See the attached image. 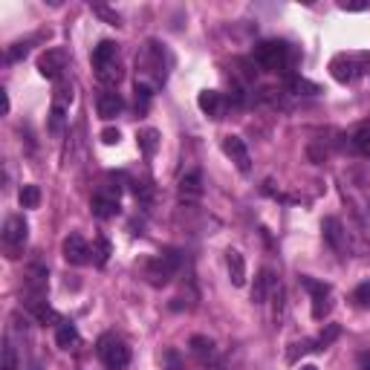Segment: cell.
I'll list each match as a JSON object with an SVG mask.
<instances>
[{"label": "cell", "instance_id": "obj_18", "mask_svg": "<svg viewBox=\"0 0 370 370\" xmlns=\"http://www.w3.org/2000/svg\"><path fill=\"white\" fill-rule=\"evenodd\" d=\"M191 353H194L203 365H209V362L217 359L214 341H211V338H205V336H194V338H191Z\"/></svg>", "mask_w": 370, "mask_h": 370}, {"label": "cell", "instance_id": "obj_21", "mask_svg": "<svg viewBox=\"0 0 370 370\" xmlns=\"http://www.w3.org/2000/svg\"><path fill=\"white\" fill-rule=\"evenodd\" d=\"M136 142H139V148L145 150L148 157H154L157 148H159V133H157L154 128H145V130L136 133Z\"/></svg>", "mask_w": 370, "mask_h": 370}, {"label": "cell", "instance_id": "obj_33", "mask_svg": "<svg viewBox=\"0 0 370 370\" xmlns=\"http://www.w3.org/2000/svg\"><path fill=\"white\" fill-rule=\"evenodd\" d=\"M119 139H122V133L116 128H104L102 130V142L104 145H119Z\"/></svg>", "mask_w": 370, "mask_h": 370}, {"label": "cell", "instance_id": "obj_4", "mask_svg": "<svg viewBox=\"0 0 370 370\" xmlns=\"http://www.w3.org/2000/svg\"><path fill=\"white\" fill-rule=\"evenodd\" d=\"M176 266H180V257H176V252H168V255H159V257H150L145 264V278L154 284V286H165L171 278Z\"/></svg>", "mask_w": 370, "mask_h": 370}, {"label": "cell", "instance_id": "obj_10", "mask_svg": "<svg viewBox=\"0 0 370 370\" xmlns=\"http://www.w3.org/2000/svg\"><path fill=\"white\" fill-rule=\"evenodd\" d=\"M64 67H67L64 49H47L44 56L38 58V73L44 76V78H61Z\"/></svg>", "mask_w": 370, "mask_h": 370}, {"label": "cell", "instance_id": "obj_8", "mask_svg": "<svg viewBox=\"0 0 370 370\" xmlns=\"http://www.w3.org/2000/svg\"><path fill=\"white\" fill-rule=\"evenodd\" d=\"M223 154L235 162V168L240 174H249L252 171V157H249V148H246V142L240 139V136H226L223 139Z\"/></svg>", "mask_w": 370, "mask_h": 370}, {"label": "cell", "instance_id": "obj_22", "mask_svg": "<svg viewBox=\"0 0 370 370\" xmlns=\"http://www.w3.org/2000/svg\"><path fill=\"white\" fill-rule=\"evenodd\" d=\"M18 200H21V209H38L41 205V188L38 185H23Z\"/></svg>", "mask_w": 370, "mask_h": 370}, {"label": "cell", "instance_id": "obj_23", "mask_svg": "<svg viewBox=\"0 0 370 370\" xmlns=\"http://www.w3.org/2000/svg\"><path fill=\"white\" fill-rule=\"evenodd\" d=\"M67 104H73V87L67 84V81H58V90H56V99H52V107L67 111Z\"/></svg>", "mask_w": 370, "mask_h": 370}, {"label": "cell", "instance_id": "obj_31", "mask_svg": "<svg viewBox=\"0 0 370 370\" xmlns=\"http://www.w3.org/2000/svg\"><path fill=\"white\" fill-rule=\"evenodd\" d=\"M93 12H95V15H102L107 23H113V26H119V15H116V12H111V9H107V6H93Z\"/></svg>", "mask_w": 370, "mask_h": 370}, {"label": "cell", "instance_id": "obj_15", "mask_svg": "<svg viewBox=\"0 0 370 370\" xmlns=\"http://www.w3.org/2000/svg\"><path fill=\"white\" fill-rule=\"evenodd\" d=\"M226 266H229V281L235 286H246V260L238 249L226 252Z\"/></svg>", "mask_w": 370, "mask_h": 370}, {"label": "cell", "instance_id": "obj_2", "mask_svg": "<svg viewBox=\"0 0 370 370\" xmlns=\"http://www.w3.org/2000/svg\"><path fill=\"white\" fill-rule=\"evenodd\" d=\"M255 64L264 67L269 73H284L290 67V47L284 41H264V44L255 47Z\"/></svg>", "mask_w": 370, "mask_h": 370}, {"label": "cell", "instance_id": "obj_24", "mask_svg": "<svg viewBox=\"0 0 370 370\" xmlns=\"http://www.w3.org/2000/svg\"><path fill=\"white\" fill-rule=\"evenodd\" d=\"M353 145L362 150V154H367L370 157V125H362L359 130L353 133Z\"/></svg>", "mask_w": 370, "mask_h": 370}, {"label": "cell", "instance_id": "obj_35", "mask_svg": "<svg viewBox=\"0 0 370 370\" xmlns=\"http://www.w3.org/2000/svg\"><path fill=\"white\" fill-rule=\"evenodd\" d=\"M284 290H278V298H275V324H281L284 321Z\"/></svg>", "mask_w": 370, "mask_h": 370}, {"label": "cell", "instance_id": "obj_30", "mask_svg": "<svg viewBox=\"0 0 370 370\" xmlns=\"http://www.w3.org/2000/svg\"><path fill=\"white\" fill-rule=\"evenodd\" d=\"M338 338V324H330L327 330L319 336V347H327V345H333V341Z\"/></svg>", "mask_w": 370, "mask_h": 370}, {"label": "cell", "instance_id": "obj_32", "mask_svg": "<svg viewBox=\"0 0 370 370\" xmlns=\"http://www.w3.org/2000/svg\"><path fill=\"white\" fill-rule=\"evenodd\" d=\"M26 52H30V44H15V47L6 52V58L9 61H18V58H26Z\"/></svg>", "mask_w": 370, "mask_h": 370}, {"label": "cell", "instance_id": "obj_11", "mask_svg": "<svg viewBox=\"0 0 370 370\" xmlns=\"http://www.w3.org/2000/svg\"><path fill=\"white\" fill-rule=\"evenodd\" d=\"M321 231H324V240L330 243L336 252H345L347 249V231H345V226H341L338 217H324Z\"/></svg>", "mask_w": 370, "mask_h": 370}, {"label": "cell", "instance_id": "obj_17", "mask_svg": "<svg viewBox=\"0 0 370 370\" xmlns=\"http://www.w3.org/2000/svg\"><path fill=\"white\" fill-rule=\"evenodd\" d=\"M330 70H333V78H336V81L347 84V81L356 78V61L347 58V56H336L333 64H330Z\"/></svg>", "mask_w": 370, "mask_h": 370}, {"label": "cell", "instance_id": "obj_7", "mask_svg": "<svg viewBox=\"0 0 370 370\" xmlns=\"http://www.w3.org/2000/svg\"><path fill=\"white\" fill-rule=\"evenodd\" d=\"M61 252H64V260L67 264H73V266H84L93 260V246L81 238V235H70L64 240L61 246Z\"/></svg>", "mask_w": 370, "mask_h": 370}, {"label": "cell", "instance_id": "obj_20", "mask_svg": "<svg viewBox=\"0 0 370 370\" xmlns=\"http://www.w3.org/2000/svg\"><path fill=\"white\" fill-rule=\"evenodd\" d=\"M30 312L35 315L41 324H61V315L52 310L47 301H32V304H30Z\"/></svg>", "mask_w": 370, "mask_h": 370}, {"label": "cell", "instance_id": "obj_12", "mask_svg": "<svg viewBox=\"0 0 370 370\" xmlns=\"http://www.w3.org/2000/svg\"><path fill=\"white\" fill-rule=\"evenodd\" d=\"M95 107H99V116H102L104 122H111V119H116L122 111H125V99H122L119 93L107 90V93L99 95V104H95Z\"/></svg>", "mask_w": 370, "mask_h": 370}, {"label": "cell", "instance_id": "obj_27", "mask_svg": "<svg viewBox=\"0 0 370 370\" xmlns=\"http://www.w3.org/2000/svg\"><path fill=\"white\" fill-rule=\"evenodd\" d=\"M290 87H292L295 93H304V95H315V93H321V90H319V84H312V81H307V78H292V81H290Z\"/></svg>", "mask_w": 370, "mask_h": 370}, {"label": "cell", "instance_id": "obj_9", "mask_svg": "<svg viewBox=\"0 0 370 370\" xmlns=\"http://www.w3.org/2000/svg\"><path fill=\"white\" fill-rule=\"evenodd\" d=\"M197 104H200V111L209 116V119H223L226 116V107H229V99H226L220 90H203L197 95Z\"/></svg>", "mask_w": 370, "mask_h": 370}, {"label": "cell", "instance_id": "obj_19", "mask_svg": "<svg viewBox=\"0 0 370 370\" xmlns=\"http://www.w3.org/2000/svg\"><path fill=\"white\" fill-rule=\"evenodd\" d=\"M56 341H58V347H61V350H73V347H78L81 336H78V330H76V324L61 321V324H58V333H56Z\"/></svg>", "mask_w": 370, "mask_h": 370}, {"label": "cell", "instance_id": "obj_1", "mask_svg": "<svg viewBox=\"0 0 370 370\" xmlns=\"http://www.w3.org/2000/svg\"><path fill=\"white\" fill-rule=\"evenodd\" d=\"M93 70L95 76H99L102 84H111L116 87L122 81V64H119V47L113 44V41H102L99 47L93 49Z\"/></svg>", "mask_w": 370, "mask_h": 370}, {"label": "cell", "instance_id": "obj_14", "mask_svg": "<svg viewBox=\"0 0 370 370\" xmlns=\"http://www.w3.org/2000/svg\"><path fill=\"white\" fill-rule=\"evenodd\" d=\"M203 194V176L200 171H191L180 180V200L183 203H197Z\"/></svg>", "mask_w": 370, "mask_h": 370}, {"label": "cell", "instance_id": "obj_29", "mask_svg": "<svg viewBox=\"0 0 370 370\" xmlns=\"http://www.w3.org/2000/svg\"><path fill=\"white\" fill-rule=\"evenodd\" d=\"M49 130L52 133L64 130V111H58V107H52V113H49Z\"/></svg>", "mask_w": 370, "mask_h": 370}, {"label": "cell", "instance_id": "obj_25", "mask_svg": "<svg viewBox=\"0 0 370 370\" xmlns=\"http://www.w3.org/2000/svg\"><path fill=\"white\" fill-rule=\"evenodd\" d=\"M93 257H95V264H99V266L107 264V257H111V243H107L104 238H99L93 243Z\"/></svg>", "mask_w": 370, "mask_h": 370}, {"label": "cell", "instance_id": "obj_3", "mask_svg": "<svg viewBox=\"0 0 370 370\" xmlns=\"http://www.w3.org/2000/svg\"><path fill=\"white\" fill-rule=\"evenodd\" d=\"M99 356L107 370H125L130 365V347L116 336H104L99 341Z\"/></svg>", "mask_w": 370, "mask_h": 370}, {"label": "cell", "instance_id": "obj_6", "mask_svg": "<svg viewBox=\"0 0 370 370\" xmlns=\"http://www.w3.org/2000/svg\"><path fill=\"white\" fill-rule=\"evenodd\" d=\"M301 286H307V290L312 292V315L321 321L324 315L333 310V301H330V286L321 284V281H312V278H307V275H301Z\"/></svg>", "mask_w": 370, "mask_h": 370}, {"label": "cell", "instance_id": "obj_5", "mask_svg": "<svg viewBox=\"0 0 370 370\" xmlns=\"http://www.w3.org/2000/svg\"><path fill=\"white\" fill-rule=\"evenodd\" d=\"M26 238H30V226H26L23 217H18V214L6 217V223H3V243L9 249V257H18L15 252L26 243Z\"/></svg>", "mask_w": 370, "mask_h": 370}, {"label": "cell", "instance_id": "obj_13", "mask_svg": "<svg viewBox=\"0 0 370 370\" xmlns=\"http://www.w3.org/2000/svg\"><path fill=\"white\" fill-rule=\"evenodd\" d=\"M272 290H278V281L272 275V269H264L260 275L255 278V286H252V301L255 304H266V298Z\"/></svg>", "mask_w": 370, "mask_h": 370}, {"label": "cell", "instance_id": "obj_34", "mask_svg": "<svg viewBox=\"0 0 370 370\" xmlns=\"http://www.w3.org/2000/svg\"><path fill=\"white\" fill-rule=\"evenodd\" d=\"M165 362H168V370H183L180 353H176V350H168V353H165Z\"/></svg>", "mask_w": 370, "mask_h": 370}, {"label": "cell", "instance_id": "obj_37", "mask_svg": "<svg viewBox=\"0 0 370 370\" xmlns=\"http://www.w3.org/2000/svg\"><path fill=\"white\" fill-rule=\"evenodd\" d=\"M301 370H319V367H312V365H304V367H301Z\"/></svg>", "mask_w": 370, "mask_h": 370}, {"label": "cell", "instance_id": "obj_36", "mask_svg": "<svg viewBox=\"0 0 370 370\" xmlns=\"http://www.w3.org/2000/svg\"><path fill=\"white\" fill-rule=\"evenodd\" d=\"M359 367H362V370H370V353H362V356H359Z\"/></svg>", "mask_w": 370, "mask_h": 370}, {"label": "cell", "instance_id": "obj_26", "mask_svg": "<svg viewBox=\"0 0 370 370\" xmlns=\"http://www.w3.org/2000/svg\"><path fill=\"white\" fill-rule=\"evenodd\" d=\"M353 301H356V307H362V310H370V281L359 284L356 286V292H353Z\"/></svg>", "mask_w": 370, "mask_h": 370}, {"label": "cell", "instance_id": "obj_28", "mask_svg": "<svg viewBox=\"0 0 370 370\" xmlns=\"http://www.w3.org/2000/svg\"><path fill=\"white\" fill-rule=\"evenodd\" d=\"M3 370H21V365H18V353H15V347L9 345H3Z\"/></svg>", "mask_w": 370, "mask_h": 370}, {"label": "cell", "instance_id": "obj_16", "mask_svg": "<svg viewBox=\"0 0 370 370\" xmlns=\"http://www.w3.org/2000/svg\"><path fill=\"white\" fill-rule=\"evenodd\" d=\"M90 205H93V214L102 217V220L119 214V197H116V194H95Z\"/></svg>", "mask_w": 370, "mask_h": 370}]
</instances>
